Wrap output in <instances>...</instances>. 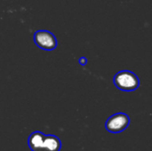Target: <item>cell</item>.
Segmentation results:
<instances>
[{
  "label": "cell",
  "instance_id": "cell-1",
  "mask_svg": "<svg viewBox=\"0 0 152 151\" xmlns=\"http://www.w3.org/2000/svg\"><path fill=\"white\" fill-rule=\"evenodd\" d=\"M28 144L32 151H60L61 148V142L57 136L45 135L38 131L29 135Z\"/></svg>",
  "mask_w": 152,
  "mask_h": 151
},
{
  "label": "cell",
  "instance_id": "cell-2",
  "mask_svg": "<svg viewBox=\"0 0 152 151\" xmlns=\"http://www.w3.org/2000/svg\"><path fill=\"white\" fill-rule=\"evenodd\" d=\"M113 82L117 88L126 92L134 91L140 85L138 77L129 70H121L118 72L113 78Z\"/></svg>",
  "mask_w": 152,
  "mask_h": 151
},
{
  "label": "cell",
  "instance_id": "cell-3",
  "mask_svg": "<svg viewBox=\"0 0 152 151\" xmlns=\"http://www.w3.org/2000/svg\"><path fill=\"white\" fill-rule=\"evenodd\" d=\"M130 123L129 117L125 113H116L110 117L105 124L108 132L112 133H118L127 128Z\"/></svg>",
  "mask_w": 152,
  "mask_h": 151
},
{
  "label": "cell",
  "instance_id": "cell-4",
  "mask_svg": "<svg viewBox=\"0 0 152 151\" xmlns=\"http://www.w3.org/2000/svg\"><path fill=\"white\" fill-rule=\"evenodd\" d=\"M34 42L41 49L52 51L57 46V40L53 33L47 30H37L34 34Z\"/></svg>",
  "mask_w": 152,
  "mask_h": 151
},
{
  "label": "cell",
  "instance_id": "cell-5",
  "mask_svg": "<svg viewBox=\"0 0 152 151\" xmlns=\"http://www.w3.org/2000/svg\"><path fill=\"white\" fill-rule=\"evenodd\" d=\"M86 62H87L86 58H85V57H81V58L79 59V63H80L82 66H85V65L86 64Z\"/></svg>",
  "mask_w": 152,
  "mask_h": 151
}]
</instances>
